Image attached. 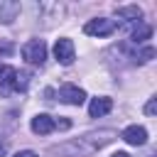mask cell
Segmentation results:
<instances>
[{
    "label": "cell",
    "mask_w": 157,
    "mask_h": 157,
    "mask_svg": "<svg viewBox=\"0 0 157 157\" xmlns=\"http://www.w3.org/2000/svg\"><path fill=\"white\" fill-rule=\"evenodd\" d=\"M145 113H147V115H155V113H157V98H150V101H147Z\"/></svg>",
    "instance_id": "9a60e30c"
},
{
    "label": "cell",
    "mask_w": 157,
    "mask_h": 157,
    "mask_svg": "<svg viewBox=\"0 0 157 157\" xmlns=\"http://www.w3.org/2000/svg\"><path fill=\"white\" fill-rule=\"evenodd\" d=\"M54 56H56V61H59V64L69 66V64L74 61V42H71V39H66V37L56 39V44H54Z\"/></svg>",
    "instance_id": "5b68a950"
},
{
    "label": "cell",
    "mask_w": 157,
    "mask_h": 157,
    "mask_svg": "<svg viewBox=\"0 0 157 157\" xmlns=\"http://www.w3.org/2000/svg\"><path fill=\"white\" fill-rule=\"evenodd\" d=\"M12 157H39L37 152H32V150H20V152H15Z\"/></svg>",
    "instance_id": "2e32d148"
},
{
    "label": "cell",
    "mask_w": 157,
    "mask_h": 157,
    "mask_svg": "<svg viewBox=\"0 0 157 157\" xmlns=\"http://www.w3.org/2000/svg\"><path fill=\"white\" fill-rule=\"evenodd\" d=\"M152 56H155V49H152V47H145V49L137 54V61H150Z\"/></svg>",
    "instance_id": "4fadbf2b"
},
{
    "label": "cell",
    "mask_w": 157,
    "mask_h": 157,
    "mask_svg": "<svg viewBox=\"0 0 157 157\" xmlns=\"http://www.w3.org/2000/svg\"><path fill=\"white\" fill-rule=\"evenodd\" d=\"M152 37V27L150 25H145V22H137V27L132 29V34H130V39L135 42V44H142L145 39H150Z\"/></svg>",
    "instance_id": "7c38bea8"
},
{
    "label": "cell",
    "mask_w": 157,
    "mask_h": 157,
    "mask_svg": "<svg viewBox=\"0 0 157 157\" xmlns=\"http://www.w3.org/2000/svg\"><path fill=\"white\" fill-rule=\"evenodd\" d=\"M5 150H7V142H0V155H5Z\"/></svg>",
    "instance_id": "ac0fdd59"
},
{
    "label": "cell",
    "mask_w": 157,
    "mask_h": 157,
    "mask_svg": "<svg viewBox=\"0 0 157 157\" xmlns=\"http://www.w3.org/2000/svg\"><path fill=\"white\" fill-rule=\"evenodd\" d=\"M120 137L128 142V145H145L147 142V130L142 128V125H128L123 132H120Z\"/></svg>",
    "instance_id": "8992f818"
},
{
    "label": "cell",
    "mask_w": 157,
    "mask_h": 157,
    "mask_svg": "<svg viewBox=\"0 0 157 157\" xmlns=\"http://www.w3.org/2000/svg\"><path fill=\"white\" fill-rule=\"evenodd\" d=\"M110 157H130L128 152H115V155H110Z\"/></svg>",
    "instance_id": "d6986e66"
},
{
    "label": "cell",
    "mask_w": 157,
    "mask_h": 157,
    "mask_svg": "<svg viewBox=\"0 0 157 157\" xmlns=\"http://www.w3.org/2000/svg\"><path fill=\"white\" fill-rule=\"evenodd\" d=\"M22 59L29 64H44L47 59V44L42 39H29L22 44Z\"/></svg>",
    "instance_id": "7a4b0ae2"
},
{
    "label": "cell",
    "mask_w": 157,
    "mask_h": 157,
    "mask_svg": "<svg viewBox=\"0 0 157 157\" xmlns=\"http://www.w3.org/2000/svg\"><path fill=\"white\" fill-rule=\"evenodd\" d=\"M20 10H22V5L17 0H0V22L12 25L17 20V15H20Z\"/></svg>",
    "instance_id": "52a82bcc"
},
{
    "label": "cell",
    "mask_w": 157,
    "mask_h": 157,
    "mask_svg": "<svg viewBox=\"0 0 157 157\" xmlns=\"http://www.w3.org/2000/svg\"><path fill=\"white\" fill-rule=\"evenodd\" d=\"M115 137H118V132L110 130V128L93 130V132H86V135L76 137V140H69V142H61V145L52 147V155H61V157H88L96 150H101L108 142H113Z\"/></svg>",
    "instance_id": "6da1fadb"
},
{
    "label": "cell",
    "mask_w": 157,
    "mask_h": 157,
    "mask_svg": "<svg viewBox=\"0 0 157 157\" xmlns=\"http://www.w3.org/2000/svg\"><path fill=\"white\" fill-rule=\"evenodd\" d=\"M15 52V47L10 44V42H5V39H0V56H10Z\"/></svg>",
    "instance_id": "5bb4252c"
},
{
    "label": "cell",
    "mask_w": 157,
    "mask_h": 157,
    "mask_svg": "<svg viewBox=\"0 0 157 157\" xmlns=\"http://www.w3.org/2000/svg\"><path fill=\"white\" fill-rule=\"evenodd\" d=\"M115 12H118V17L132 20V22H140V17H142V10H140L137 5H123V7H118Z\"/></svg>",
    "instance_id": "8fae6325"
},
{
    "label": "cell",
    "mask_w": 157,
    "mask_h": 157,
    "mask_svg": "<svg viewBox=\"0 0 157 157\" xmlns=\"http://www.w3.org/2000/svg\"><path fill=\"white\" fill-rule=\"evenodd\" d=\"M59 101H64L69 105H81L86 101V91L78 88V86H74V83H64L59 88Z\"/></svg>",
    "instance_id": "277c9868"
},
{
    "label": "cell",
    "mask_w": 157,
    "mask_h": 157,
    "mask_svg": "<svg viewBox=\"0 0 157 157\" xmlns=\"http://www.w3.org/2000/svg\"><path fill=\"white\" fill-rule=\"evenodd\" d=\"M54 130V118L47 115V113H39L32 118V132L34 135H49Z\"/></svg>",
    "instance_id": "30bf717a"
},
{
    "label": "cell",
    "mask_w": 157,
    "mask_h": 157,
    "mask_svg": "<svg viewBox=\"0 0 157 157\" xmlns=\"http://www.w3.org/2000/svg\"><path fill=\"white\" fill-rule=\"evenodd\" d=\"M54 128H61V130H66V128H71V123H69V120H59V123H54Z\"/></svg>",
    "instance_id": "e0dca14e"
},
{
    "label": "cell",
    "mask_w": 157,
    "mask_h": 157,
    "mask_svg": "<svg viewBox=\"0 0 157 157\" xmlns=\"http://www.w3.org/2000/svg\"><path fill=\"white\" fill-rule=\"evenodd\" d=\"M110 108H113V101H110L108 96H98V98H91V103H88V115H91V118H101V115L110 113Z\"/></svg>",
    "instance_id": "9c48e42d"
},
{
    "label": "cell",
    "mask_w": 157,
    "mask_h": 157,
    "mask_svg": "<svg viewBox=\"0 0 157 157\" xmlns=\"http://www.w3.org/2000/svg\"><path fill=\"white\" fill-rule=\"evenodd\" d=\"M83 32L91 34V37H108L115 32V20H108V17H96V20H88L83 25Z\"/></svg>",
    "instance_id": "3957f363"
},
{
    "label": "cell",
    "mask_w": 157,
    "mask_h": 157,
    "mask_svg": "<svg viewBox=\"0 0 157 157\" xmlns=\"http://www.w3.org/2000/svg\"><path fill=\"white\" fill-rule=\"evenodd\" d=\"M17 69L12 66H0V91L2 93H12L17 91Z\"/></svg>",
    "instance_id": "ba28073f"
}]
</instances>
